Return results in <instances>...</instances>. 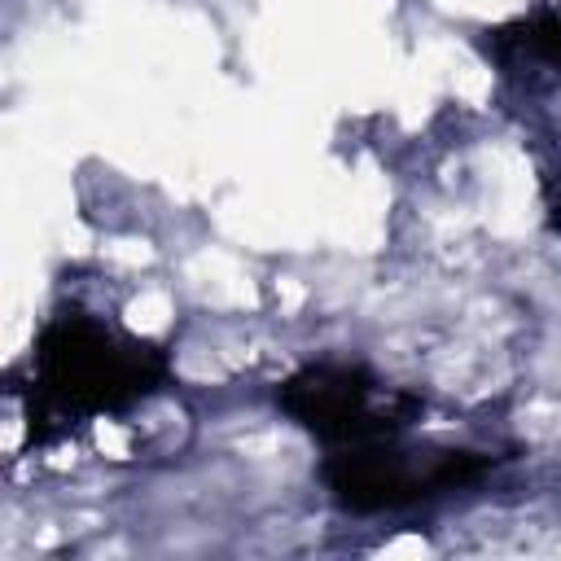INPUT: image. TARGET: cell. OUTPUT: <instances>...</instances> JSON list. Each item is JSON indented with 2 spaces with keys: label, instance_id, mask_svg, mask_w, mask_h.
Returning <instances> with one entry per match:
<instances>
[{
  "label": "cell",
  "instance_id": "obj_1",
  "mask_svg": "<svg viewBox=\"0 0 561 561\" xmlns=\"http://www.w3.org/2000/svg\"><path fill=\"white\" fill-rule=\"evenodd\" d=\"M171 381V351L79 307L53 311L26 359V425L35 443L96 416H123Z\"/></svg>",
  "mask_w": 561,
  "mask_h": 561
},
{
  "label": "cell",
  "instance_id": "obj_2",
  "mask_svg": "<svg viewBox=\"0 0 561 561\" xmlns=\"http://www.w3.org/2000/svg\"><path fill=\"white\" fill-rule=\"evenodd\" d=\"M495 465L500 456L482 447L408 443L403 434H386L373 443L324 447L320 482L342 513L373 517V513H399V508L478 486Z\"/></svg>",
  "mask_w": 561,
  "mask_h": 561
},
{
  "label": "cell",
  "instance_id": "obj_3",
  "mask_svg": "<svg viewBox=\"0 0 561 561\" xmlns=\"http://www.w3.org/2000/svg\"><path fill=\"white\" fill-rule=\"evenodd\" d=\"M276 408L320 447H351L386 434H408L425 399L416 390L381 381L364 364L320 359V364H302L276 386Z\"/></svg>",
  "mask_w": 561,
  "mask_h": 561
},
{
  "label": "cell",
  "instance_id": "obj_4",
  "mask_svg": "<svg viewBox=\"0 0 561 561\" xmlns=\"http://www.w3.org/2000/svg\"><path fill=\"white\" fill-rule=\"evenodd\" d=\"M486 53L504 70H557L561 75V9H535L530 18H517L500 31H491Z\"/></svg>",
  "mask_w": 561,
  "mask_h": 561
}]
</instances>
